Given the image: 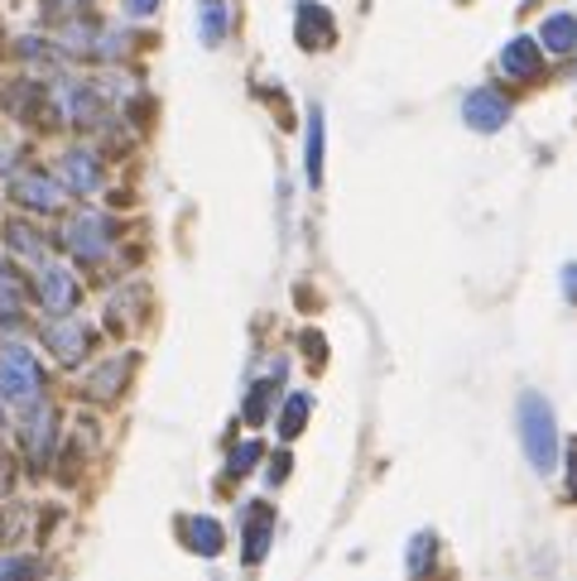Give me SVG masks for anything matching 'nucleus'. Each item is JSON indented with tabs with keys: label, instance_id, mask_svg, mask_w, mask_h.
<instances>
[{
	"label": "nucleus",
	"instance_id": "obj_1",
	"mask_svg": "<svg viewBox=\"0 0 577 581\" xmlns=\"http://www.w3.org/2000/svg\"><path fill=\"white\" fill-rule=\"evenodd\" d=\"M515 419H520V447H525L529 466L539 476H548L558 466V419H554V409H548V399L525 390L520 394Z\"/></svg>",
	"mask_w": 577,
	"mask_h": 581
},
{
	"label": "nucleus",
	"instance_id": "obj_2",
	"mask_svg": "<svg viewBox=\"0 0 577 581\" xmlns=\"http://www.w3.org/2000/svg\"><path fill=\"white\" fill-rule=\"evenodd\" d=\"M39 390H44V370H39L30 346H20V341L0 346V399L20 409H34Z\"/></svg>",
	"mask_w": 577,
	"mask_h": 581
},
{
	"label": "nucleus",
	"instance_id": "obj_3",
	"mask_svg": "<svg viewBox=\"0 0 577 581\" xmlns=\"http://www.w3.org/2000/svg\"><path fill=\"white\" fill-rule=\"evenodd\" d=\"M112 245H116L112 216H102L96 207H82V212L67 216V226H63V251L73 255V260H82V265H96V260L112 255Z\"/></svg>",
	"mask_w": 577,
	"mask_h": 581
},
{
	"label": "nucleus",
	"instance_id": "obj_4",
	"mask_svg": "<svg viewBox=\"0 0 577 581\" xmlns=\"http://www.w3.org/2000/svg\"><path fill=\"white\" fill-rule=\"evenodd\" d=\"M10 202L24 207V212H34V216H53L63 207V183H59V173H44V169H20V173H10Z\"/></svg>",
	"mask_w": 577,
	"mask_h": 581
},
{
	"label": "nucleus",
	"instance_id": "obj_5",
	"mask_svg": "<svg viewBox=\"0 0 577 581\" xmlns=\"http://www.w3.org/2000/svg\"><path fill=\"white\" fill-rule=\"evenodd\" d=\"M77 298H82V284H77V274L67 270V265H39V274H34V303L44 313H53V317H67L77 308Z\"/></svg>",
	"mask_w": 577,
	"mask_h": 581
},
{
	"label": "nucleus",
	"instance_id": "obj_6",
	"mask_svg": "<svg viewBox=\"0 0 577 581\" xmlns=\"http://www.w3.org/2000/svg\"><path fill=\"white\" fill-rule=\"evenodd\" d=\"M24 456H30V472L34 476H44L49 472V462H53V447H59V419H53V409L49 404H34V409H24Z\"/></svg>",
	"mask_w": 577,
	"mask_h": 581
},
{
	"label": "nucleus",
	"instance_id": "obj_7",
	"mask_svg": "<svg viewBox=\"0 0 577 581\" xmlns=\"http://www.w3.org/2000/svg\"><path fill=\"white\" fill-rule=\"evenodd\" d=\"M44 346L53 351V361H63V366H82L87 361V351H92V327L82 323V317H53V323L44 327Z\"/></svg>",
	"mask_w": 577,
	"mask_h": 581
},
{
	"label": "nucleus",
	"instance_id": "obj_8",
	"mask_svg": "<svg viewBox=\"0 0 577 581\" xmlns=\"http://www.w3.org/2000/svg\"><path fill=\"white\" fill-rule=\"evenodd\" d=\"M462 120H466V130H476V135H496V130H505V120H511V96L496 92V87L466 92Z\"/></svg>",
	"mask_w": 577,
	"mask_h": 581
},
{
	"label": "nucleus",
	"instance_id": "obj_9",
	"mask_svg": "<svg viewBox=\"0 0 577 581\" xmlns=\"http://www.w3.org/2000/svg\"><path fill=\"white\" fill-rule=\"evenodd\" d=\"M294 39H298V49H308V53L333 49V44H337L333 10L318 6V0H298V10H294Z\"/></svg>",
	"mask_w": 577,
	"mask_h": 581
},
{
	"label": "nucleus",
	"instance_id": "obj_10",
	"mask_svg": "<svg viewBox=\"0 0 577 581\" xmlns=\"http://www.w3.org/2000/svg\"><path fill=\"white\" fill-rule=\"evenodd\" d=\"M59 183L73 192V198H92L96 188H102V159L92 155V149H67L59 159Z\"/></svg>",
	"mask_w": 577,
	"mask_h": 581
},
{
	"label": "nucleus",
	"instance_id": "obj_11",
	"mask_svg": "<svg viewBox=\"0 0 577 581\" xmlns=\"http://www.w3.org/2000/svg\"><path fill=\"white\" fill-rule=\"evenodd\" d=\"M53 102H59L67 126H96V120H102V96H96V87H87V82H73V77L59 82Z\"/></svg>",
	"mask_w": 577,
	"mask_h": 581
},
{
	"label": "nucleus",
	"instance_id": "obj_12",
	"mask_svg": "<svg viewBox=\"0 0 577 581\" xmlns=\"http://www.w3.org/2000/svg\"><path fill=\"white\" fill-rule=\"evenodd\" d=\"M501 73L505 77H520V82L539 77L544 73V44H539V39H529V34L511 39V44L501 49Z\"/></svg>",
	"mask_w": 577,
	"mask_h": 581
},
{
	"label": "nucleus",
	"instance_id": "obj_13",
	"mask_svg": "<svg viewBox=\"0 0 577 581\" xmlns=\"http://www.w3.org/2000/svg\"><path fill=\"white\" fill-rule=\"evenodd\" d=\"M270 538H274V509L270 505H245V543H241L245 567L265 562Z\"/></svg>",
	"mask_w": 577,
	"mask_h": 581
},
{
	"label": "nucleus",
	"instance_id": "obj_14",
	"mask_svg": "<svg viewBox=\"0 0 577 581\" xmlns=\"http://www.w3.org/2000/svg\"><path fill=\"white\" fill-rule=\"evenodd\" d=\"M231 20H237L231 0H198V39L208 49H217L231 34Z\"/></svg>",
	"mask_w": 577,
	"mask_h": 581
},
{
	"label": "nucleus",
	"instance_id": "obj_15",
	"mask_svg": "<svg viewBox=\"0 0 577 581\" xmlns=\"http://www.w3.org/2000/svg\"><path fill=\"white\" fill-rule=\"evenodd\" d=\"M183 538H188V548L198 552V558H222V548H227V529L212 515H192Z\"/></svg>",
	"mask_w": 577,
	"mask_h": 581
},
{
	"label": "nucleus",
	"instance_id": "obj_16",
	"mask_svg": "<svg viewBox=\"0 0 577 581\" xmlns=\"http://www.w3.org/2000/svg\"><path fill=\"white\" fill-rule=\"evenodd\" d=\"M280 380H284V366H274V376L270 380H255L251 384V394H245V404H241V419L260 427L270 419V409H274V390H280Z\"/></svg>",
	"mask_w": 577,
	"mask_h": 581
},
{
	"label": "nucleus",
	"instance_id": "obj_17",
	"mask_svg": "<svg viewBox=\"0 0 577 581\" xmlns=\"http://www.w3.org/2000/svg\"><path fill=\"white\" fill-rule=\"evenodd\" d=\"M539 44H544L548 53H577V15H568V10L548 15L544 30H539Z\"/></svg>",
	"mask_w": 577,
	"mask_h": 581
},
{
	"label": "nucleus",
	"instance_id": "obj_18",
	"mask_svg": "<svg viewBox=\"0 0 577 581\" xmlns=\"http://www.w3.org/2000/svg\"><path fill=\"white\" fill-rule=\"evenodd\" d=\"M6 245L15 255H24V260H39V265H44V255H49L44 231H34L30 221H6Z\"/></svg>",
	"mask_w": 577,
	"mask_h": 581
},
{
	"label": "nucleus",
	"instance_id": "obj_19",
	"mask_svg": "<svg viewBox=\"0 0 577 581\" xmlns=\"http://www.w3.org/2000/svg\"><path fill=\"white\" fill-rule=\"evenodd\" d=\"M304 178L308 188L323 183V110H308V135H304Z\"/></svg>",
	"mask_w": 577,
	"mask_h": 581
},
{
	"label": "nucleus",
	"instance_id": "obj_20",
	"mask_svg": "<svg viewBox=\"0 0 577 581\" xmlns=\"http://www.w3.org/2000/svg\"><path fill=\"white\" fill-rule=\"evenodd\" d=\"M20 323H24V294L6 274V265H0V331H15Z\"/></svg>",
	"mask_w": 577,
	"mask_h": 581
},
{
	"label": "nucleus",
	"instance_id": "obj_21",
	"mask_svg": "<svg viewBox=\"0 0 577 581\" xmlns=\"http://www.w3.org/2000/svg\"><path fill=\"white\" fill-rule=\"evenodd\" d=\"M126 361H130V356H116V361H106V366L87 380V394H92V399H102V404H106V399H116L120 380H126V370H130Z\"/></svg>",
	"mask_w": 577,
	"mask_h": 581
},
{
	"label": "nucleus",
	"instance_id": "obj_22",
	"mask_svg": "<svg viewBox=\"0 0 577 581\" xmlns=\"http://www.w3.org/2000/svg\"><path fill=\"white\" fill-rule=\"evenodd\" d=\"M308 413H313V394H288V399H284V413H280V437L294 442L298 433H304Z\"/></svg>",
	"mask_w": 577,
	"mask_h": 581
},
{
	"label": "nucleus",
	"instance_id": "obj_23",
	"mask_svg": "<svg viewBox=\"0 0 577 581\" xmlns=\"http://www.w3.org/2000/svg\"><path fill=\"white\" fill-rule=\"evenodd\" d=\"M429 562H433V534H415L409 538V558H405L409 577H423L429 572Z\"/></svg>",
	"mask_w": 577,
	"mask_h": 581
},
{
	"label": "nucleus",
	"instance_id": "obj_24",
	"mask_svg": "<svg viewBox=\"0 0 577 581\" xmlns=\"http://www.w3.org/2000/svg\"><path fill=\"white\" fill-rule=\"evenodd\" d=\"M255 462H260V442H241V447L231 452V462H227V476H231V480H241Z\"/></svg>",
	"mask_w": 577,
	"mask_h": 581
},
{
	"label": "nucleus",
	"instance_id": "obj_25",
	"mask_svg": "<svg viewBox=\"0 0 577 581\" xmlns=\"http://www.w3.org/2000/svg\"><path fill=\"white\" fill-rule=\"evenodd\" d=\"M39 562L34 558H6V581H34Z\"/></svg>",
	"mask_w": 577,
	"mask_h": 581
},
{
	"label": "nucleus",
	"instance_id": "obj_26",
	"mask_svg": "<svg viewBox=\"0 0 577 581\" xmlns=\"http://www.w3.org/2000/svg\"><path fill=\"white\" fill-rule=\"evenodd\" d=\"M15 159H20V145L10 140V135H0V178L15 169Z\"/></svg>",
	"mask_w": 577,
	"mask_h": 581
},
{
	"label": "nucleus",
	"instance_id": "obj_27",
	"mask_svg": "<svg viewBox=\"0 0 577 581\" xmlns=\"http://www.w3.org/2000/svg\"><path fill=\"white\" fill-rule=\"evenodd\" d=\"M270 486H280V480H288V452H280V456H270Z\"/></svg>",
	"mask_w": 577,
	"mask_h": 581
},
{
	"label": "nucleus",
	"instance_id": "obj_28",
	"mask_svg": "<svg viewBox=\"0 0 577 581\" xmlns=\"http://www.w3.org/2000/svg\"><path fill=\"white\" fill-rule=\"evenodd\" d=\"M126 10H130L135 20H149V15L159 10V0H126Z\"/></svg>",
	"mask_w": 577,
	"mask_h": 581
},
{
	"label": "nucleus",
	"instance_id": "obj_29",
	"mask_svg": "<svg viewBox=\"0 0 577 581\" xmlns=\"http://www.w3.org/2000/svg\"><path fill=\"white\" fill-rule=\"evenodd\" d=\"M10 486H15V466H10V456H0V500L10 495Z\"/></svg>",
	"mask_w": 577,
	"mask_h": 581
},
{
	"label": "nucleus",
	"instance_id": "obj_30",
	"mask_svg": "<svg viewBox=\"0 0 577 581\" xmlns=\"http://www.w3.org/2000/svg\"><path fill=\"white\" fill-rule=\"evenodd\" d=\"M563 294H568V298L577 303V265H568V270H563Z\"/></svg>",
	"mask_w": 577,
	"mask_h": 581
},
{
	"label": "nucleus",
	"instance_id": "obj_31",
	"mask_svg": "<svg viewBox=\"0 0 577 581\" xmlns=\"http://www.w3.org/2000/svg\"><path fill=\"white\" fill-rule=\"evenodd\" d=\"M568 476H573V495H577V437L568 442Z\"/></svg>",
	"mask_w": 577,
	"mask_h": 581
},
{
	"label": "nucleus",
	"instance_id": "obj_32",
	"mask_svg": "<svg viewBox=\"0 0 577 581\" xmlns=\"http://www.w3.org/2000/svg\"><path fill=\"white\" fill-rule=\"evenodd\" d=\"M0 433H6V399H0Z\"/></svg>",
	"mask_w": 577,
	"mask_h": 581
},
{
	"label": "nucleus",
	"instance_id": "obj_33",
	"mask_svg": "<svg viewBox=\"0 0 577 581\" xmlns=\"http://www.w3.org/2000/svg\"><path fill=\"white\" fill-rule=\"evenodd\" d=\"M0 581H6V558H0Z\"/></svg>",
	"mask_w": 577,
	"mask_h": 581
},
{
	"label": "nucleus",
	"instance_id": "obj_34",
	"mask_svg": "<svg viewBox=\"0 0 577 581\" xmlns=\"http://www.w3.org/2000/svg\"><path fill=\"white\" fill-rule=\"evenodd\" d=\"M67 6H77V0H67Z\"/></svg>",
	"mask_w": 577,
	"mask_h": 581
}]
</instances>
